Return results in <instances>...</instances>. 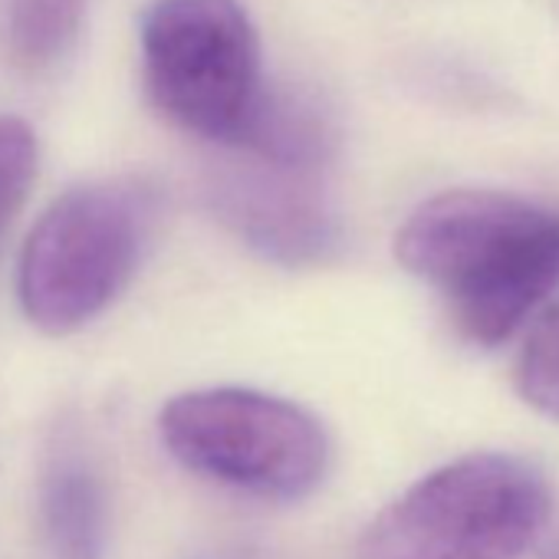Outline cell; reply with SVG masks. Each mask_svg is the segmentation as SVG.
Masks as SVG:
<instances>
[{
  "label": "cell",
  "instance_id": "6da1fadb",
  "mask_svg": "<svg viewBox=\"0 0 559 559\" xmlns=\"http://www.w3.org/2000/svg\"><path fill=\"white\" fill-rule=\"evenodd\" d=\"M395 257L444 297L464 340L497 346L559 287V211L510 191L454 188L408 214Z\"/></svg>",
  "mask_w": 559,
  "mask_h": 559
},
{
  "label": "cell",
  "instance_id": "7a4b0ae2",
  "mask_svg": "<svg viewBox=\"0 0 559 559\" xmlns=\"http://www.w3.org/2000/svg\"><path fill=\"white\" fill-rule=\"evenodd\" d=\"M155 227V198L135 181L63 191L31 227L17 300L31 326L70 336L96 323L132 284Z\"/></svg>",
  "mask_w": 559,
  "mask_h": 559
},
{
  "label": "cell",
  "instance_id": "3957f363",
  "mask_svg": "<svg viewBox=\"0 0 559 559\" xmlns=\"http://www.w3.org/2000/svg\"><path fill=\"white\" fill-rule=\"evenodd\" d=\"M549 520L536 464L464 454L395 497L359 536L356 559H520Z\"/></svg>",
  "mask_w": 559,
  "mask_h": 559
},
{
  "label": "cell",
  "instance_id": "277c9868",
  "mask_svg": "<svg viewBox=\"0 0 559 559\" xmlns=\"http://www.w3.org/2000/svg\"><path fill=\"white\" fill-rule=\"evenodd\" d=\"M158 435L185 471L260 500H304L330 471L320 418L253 389L175 395L158 415Z\"/></svg>",
  "mask_w": 559,
  "mask_h": 559
},
{
  "label": "cell",
  "instance_id": "5b68a950",
  "mask_svg": "<svg viewBox=\"0 0 559 559\" xmlns=\"http://www.w3.org/2000/svg\"><path fill=\"white\" fill-rule=\"evenodd\" d=\"M142 67L158 112L224 148L243 142L266 90L240 0H155L142 17Z\"/></svg>",
  "mask_w": 559,
  "mask_h": 559
},
{
  "label": "cell",
  "instance_id": "8992f818",
  "mask_svg": "<svg viewBox=\"0 0 559 559\" xmlns=\"http://www.w3.org/2000/svg\"><path fill=\"white\" fill-rule=\"evenodd\" d=\"M240 155L211 181L214 214L263 260L280 266L330 263L343 247V227L323 188V171Z\"/></svg>",
  "mask_w": 559,
  "mask_h": 559
},
{
  "label": "cell",
  "instance_id": "52a82bcc",
  "mask_svg": "<svg viewBox=\"0 0 559 559\" xmlns=\"http://www.w3.org/2000/svg\"><path fill=\"white\" fill-rule=\"evenodd\" d=\"M40 530L50 559H106L109 493L80 451H60L40 477Z\"/></svg>",
  "mask_w": 559,
  "mask_h": 559
},
{
  "label": "cell",
  "instance_id": "ba28073f",
  "mask_svg": "<svg viewBox=\"0 0 559 559\" xmlns=\"http://www.w3.org/2000/svg\"><path fill=\"white\" fill-rule=\"evenodd\" d=\"M86 0H0V47L21 70H47L76 44Z\"/></svg>",
  "mask_w": 559,
  "mask_h": 559
},
{
  "label": "cell",
  "instance_id": "9c48e42d",
  "mask_svg": "<svg viewBox=\"0 0 559 559\" xmlns=\"http://www.w3.org/2000/svg\"><path fill=\"white\" fill-rule=\"evenodd\" d=\"M513 382L530 408L559 421V307L530 330L513 366Z\"/></svg>",
  "mask_w": 559,
  "mask_h": 559
},
{
  "label": "cell",
  "instance_id": "30bf717a",
  "mask_svg": "<svg viewBox=\"0 0 559 559\" xmlns=\"http://www.w3.org/2000/svg\"><path fill=\"white\" fill-rule=\"evenodd\" d=\"M37 132L21 116H0V237L21 214L37 181Z\"/></svg>",
  "mask_w": 559,
  "mask_h": 559
}]
</instances>
